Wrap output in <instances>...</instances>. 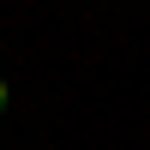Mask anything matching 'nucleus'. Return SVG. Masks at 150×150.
Segmentation results:
<instances>
[{
    "mask_svg": "<svg viewBox=\"0 0 150 150\" xmlns=\"http://www.w3.org/2000/svg\"><path fill=\"white\" fill-rule=\"evenodd\" d=\"M0 114H6V78H0Z\"/></svg>",
    "mask_w": 150,
    "mask_h": 150,
    "instance_id": "nucleus-1",
    "label": "nucleus"
}]
</instances>
